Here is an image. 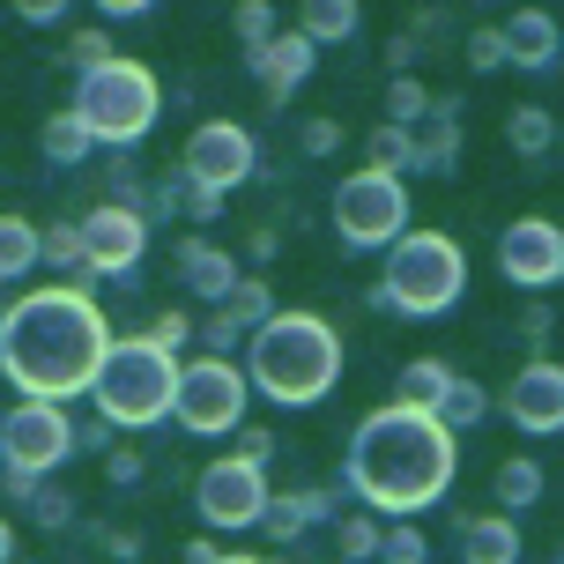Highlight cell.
<instances>
[{"label": "cell", "instance_id": "6da1fadb", "mask_svg": "<svg viewBox=\"0 0 564 564\" xmlns=\"http://www.w3.org/2000/svg\"><path fill=\"white\" fill-rule=\"evenodd\" d=\"M112 349L105 305L75 282H45L0 312V371L23 401H67L89 394V379Z\"/></svg>", "mask_w": 564, "mask_h": 564}, {"label": "cell", "instance_id": "7a4b0ae2", "mask_svg": "<svg viewBox=\"0 0 564 564\" xmlns=\"http://www.w3.org/2000/svg\"><path fill=\"white\" fill-rule=\"evenodd\" d=\"M453 482V438L438 431V416H416V409H371L349 438V490L365 498L371 512H423L438 506Z\"/></svg>", "mask_w": 564, "mask_h": 564}, {"label": "cell", "instance_id": "3957f363", "mask_svg": "<svg viewBox=\"0 0 564 564\" xmlns=\"http://www.w3.org/2000/svg\"><path fill=\"white\" fill-rule=\"evenodd\" d=\"M246 387H260L282 409H312V401L335 394L341 379V335L319 312H268L253 335H246Z\"/></svg>", "mask_w": 564, "mask_h": 564}, {"label": "cell", "instance_id": "277c9868", "mask_svg": "<svg viewBox=\"0 0 564 564\" xmlns=\"http://www.w3.org/2000/svg\"><path fill=\"white\" fill-rule=\"evenodd\" d=\"M460 290H468V253L446 230H401L387 246V275L371 282V305L409 312V319H438V312L460 305Z\"/></svg>", "mask_w": 564, "mask_h": 564}, {"label": "cell", "instance_id": "5b68a950", "mask_svg": "<svg viewBox=\"0 0 564 564\" xmlns=\"http://www.w3.org/2000/svg\"><path fill=\"white\" fill-rule=\"evenodd\" d=\"M171 394H178V357H164L149 335H127L105 349V365L89 379V401L112 431H149V423L171 416Z\"/></svg>", "mask_w": 564, "mask_h": 564}, {"label": "cell", "instance_id": "8992f818", "mask_svg": "<svg viewBox=\"0 0 564 564\" xmlns=\"http://www.w3.org/2000/svg\"><path fill=\"white\" fill-rule=\"evenodd\" d=\"M67 112L89 127V141H105V149H134L149 127H156V112H164V89H156V75L141 67V59H105L97 75H75V105Z\"/></svg>", "mask_w": 564, "mask_h": 564}, {"label": "cell", "instance_id": "52a82bcc", "mask_svg": "<svg viewBox=\"0 0 564 564\" xmlns=\"http://www.w3.org/2000/svg\"><path fill=\"white\" fill-rule=\"evenodd\" d=\"M246 371L230 365V357H194V365H178V394H171V416L178 431H194V438H224L246 423Z\"/></svg>", "mask_w": 564, "mask_h": 564}, {"label": "cell", "instance_id": "ba28073f", "mask_svg": "<svg viewBox=\"0 0 564 564\" xmlns=\"http://www.w3.org/2000/svg\"><path fill=\"white\" fill-rule=\"evenodd\" d=\"M335 230L341 246H357V253H379V246H394L401 230H409V186H401L394 171H357V178H341L335 194Z\"/></svg>", "mask_w": 564, "mask_h": 564}, {"label": "cell", "instance_id": "9c48e42d", "mask_svg": "<svg viewBox=\"0 0 564 564\" xmlns=\"http://www.w3.org/2000/svg\"><path fill=\"white\" fill-rule=\"evenodd\" d=\"M59 460H75V423H67V409L59 401H15L0 416V468L45 482Z\"/></svg>", "mask_w": 564, "mask_h": 564}, {"label": "cell", "instance_id": "30bf717a", "mask_svg": "<svg viewBox=\"0 0 564 564\" xmlns=\"http://www.w3.org/2000/svg\"><path fill=\"white\" fill-rule=\"evenodd\" d=\"M260 164L253 134L238 127V119H200L194 134H186V149H178V178H194V186H208V194H230V186H246Z\"/></svg>", "mask_w": 564, "mask_h": 564}, {"label": "cell", "instance_id": "8fae6325", "mask_svg": "<svg viewBox=\"0 0 564 564\" xmlns=\"http://www.w3.org/2000/svg\"><path fill=\"white\" fill-rule=\"evenodd\" d=\"M268 476L246 468V460H208L194 482V512L216 528V535H238V528H260V512H268Z\"/></svg>", "mask_w": 564, "mask_h": 564}, {"label": "cell", "instance_id": "7c38bea8", "mask_svg": "<svg viewBox=\"0 0 564 564\" xmlns=\"http://www.w3.org/2000/svg\"><path fill=\"white\" fill-rule=\"evenodd\" d=\"M141 253H149V216H141V208L97 200V208L83 216V260H89V282H105V275H134Z\"/></svg>", "mask_w": 564, "mask_h": 564}, {"label": "cell", "instance_id": "4fadbf2b", "mask_svg": "<svg viewBox=\"0 0 564 564\" xmlns=\"http://www.w3.org/2000/svg\"><path fill=\"white\" fill-rule=\"evenodd\" d=\"M498 275L512 290H550L564 282V230L550 216H520V224L498 230Z\"/></svg>", "mask_w": 564, "mask_h": 564}, {"label": "cell", "instance_id": "5bb4252c", "mask_svg": "<svg viewBox=\"0 0 564 564\" xmlns=\"http://www.w3.org/2000/svg\"><path fill=\"white\" fill-rule=\"evenodd\" d=\"M498 409H506L520 431H535V438L564 431V365H520Z\"/></svg>", "mask_w": 564, "mask_h": 564}, {"label": "cell", "instance_id": "9a60e30c", "mask_svg": "<svg viewBox=\"0 0 564 564\" xmlns=\"http://www.w3.org/2000/svg\"><path fill=\"white\" fill-rule=\"evenodd\" d=\"M498 37H506V67H528V75H550L564 53V23L550 8H512L498 23Z\"/></svg>", "mask_w": 564, "mask_h": 564}, {"label": "cell", "instance_id": "2e32d148", "mask_svg": "<svg viewBox=\"0 0 564 564\" xmlns=\"http://www.w3.org/2000/svg\"><path fill=\"white\" fill-rule=\"evenodd\" d=\"M312 45L305 37H297V30H275V37H268V45H260V53H246V67H253V83L268 89V97H290V89H305V75H312Z\"/></svg>", "mask_w": 564, "mask_h": 564}, {"label": "cell", "instance_id": "e0dca14e", "mask_svg": "<svg viewBox=\"0 0 564 564\" xmlns=\"http://www.w3.org/2000/svg\"><path fill=\"white\" fill-rule=\"evenodd\" d=\"M460 164V105L431 97V112L409 127V171H453Z\"/></svg>", "mask_w": 564, "mask_h": 564}, {"label": "cell", "instance_id": "ac0fdd59", "mask_svg": "<svg viewBox=\"0 0 564 564\" xmlns=\"http://www.w3.org/2000/svg\"><path fill=\"white\" fill-rule=\"evenodd\" d=\"M178 282H186L194 297H208V305H224L230 290L246 282V260L224 253V246H208V238H186V246H178Z\"/></svg>", "mask_w": 564, "mask_h": 564}, {"label": "cell", "instance_id": "d6986e66", "mask_svg": "<svg viewBox=\"0 0 564 564\" xmlns=\"http://www.w3.org/2000/svg\"><path fill=\"white\" fill-rule=\"evenodd\" d=\"M319 520H335V490H282V498H268V512H260V528L275 542L312 535Z\"/></svg>", "mask_w": 564, "mask_h": 564}, {"label": "cell", "instance_id": "ffe728a7", "mask_svg": "<svg viewBox=\"0 0 564 564\" xmlns=\"http://www.w3.org/2000/svg\"><path fill=\"white\" fill-rule=\"evenodd\" d=\"M460 564H520V520L506 512L460 520Z\"/></svg>", "mask_w": 564, "mask_h": 564}, {"label": "cell", "instance_id": "44dd1931", "mask_svg": "<svg viewBox=\"0 0 564 564\" xmlns=\"http://www.w3.org/2000/svg\"><path fill=\"white\" fill-rule=\"evenodd\" d=\"M357 15H365L357 0H297V37H305L312 53L319 45H349L357 37Z\"/></svg>", "mask_w": 564, "mask_h": 564}, {"label": "cell", "instance_id": "7402d4cb", "mask_svg": "<svg viewBox=\"0 0 564 564\" xmlns=\"http://www.w3.org/2000/svg\"><path fill=\"white\" fill-rule=\"evenodd\" d=\"M453 379H460V371H453L446 357H416V365L401 371L394 401H401V409H416V416H431V409H438V401L453 394Z\"/></svg>", "mask_w": 564, "mask_h": 564}, {"label": "cell", "instance_id": "603a6c76", "mask_svg": "<svg viewBox=\"0 0 564 564\" xmlns=\"http://www.w3.org/2000/svg\"><path fill=\"white\" fill-rule=\"evenodd\" d=\"M506 149H512V156H528V164H535V156H550V149H557V119L542 112V105H512Z\"/></svg>", "mask_w": 564, "mask_h": 564}, {"label": "cell", "instance_id": "cb8c5ba5", "mask_svg": "<svg viewBox=\"0 0 564 564\" xmlns=\"http://www.w3.org/2000/svg\"><path fill=\"white\" fill-rule=\"evenodd\" d=\"M37 260H45V268H59V275L75 282V290H89V260H83V224H53V230H37Z\"/></svg>", "mask_w": 564, "mask_h": 564}, {"label": "cell", "instance_id": "d4e9b609", "mask_svg": "<svg viewBox=\"0 0 564 564\" xmlns=\"http://www.w3.org/2000/svg\"><path fill=\"white\" fill-rule=\"evenodd\" d=\"M490 490H498V512H528L542 498V460H520V453H512V460H498V476H490Z\"/></svg>", "mask_w": 564, "mask_h": 564}, {"label": "cell", "instance_id": "484cf974", "mask_svg": "<svg viewBox=\"0 0 564 564\" xmlns=\"http://www.w3.org/2000/svg\"><path fill=\"white\" fill-rule=\"evenodd\" d=\"M37 268V224L30 216H0V290Z\"/></svg>", "mask_w": 564, "mask_h": 564}, {"label": "cell", "instance_id": "4316f807", "mask_svg": "<svg viewBox=\"0 0 564 564\" xmlns=\"http://www.w3.org/2000/svg\"><path fill=\"white\" fill-rule=\"evenodd\" d=\"M431 416H438V431H446V438H460V431H476V423L490 416V394H482L476 379H453V394L438 401Z\"/></svg>", "mask_w": 564, "mask_h": 564}, {"label": "cell", "instance_id": "83f0119b", "mask_svg": "<svg viewBox=\"0 0 564 564\" xmlns=\"http://www.w3.org/2000/svg\"><path fill=\"white\" fill-rule=\"evenodd\" d=\"M89 149H97V141H89V127L75 112H53V119H45V164L75 171V164H89Z\"/></svg>", "mask_w": 564, "mask_h": 564}, {"label": "cell", "instance_id": "f1b7e54d", "mask_svg": "<svg viewBox=\"0 0 564 564\" xmlns=\"http://www.w3.org/2000/svg\"><path fill=\"white\" fill-rule=\"evenodd\" d=\"M216 312H224L230 327H246V335H253L260 319L275 312V297H268V282H260V275H246V282H238V290H230V297H224V305H216Z\"/></svg>", "mask_w": 564, "mask_h": 564}, {"label": "cell", "instance_id": "f546056e", "mask_svg": "<svg viewBox=\"0 0 564 564\" xmlns=\"http://www.w3.org/2000/svg\"><path fill=\"white\" fill-rule=\"evenodd\" d=\"M335 550H341V564H371L379 557V520H371V512H341L335 520Z\"/></svg>", "mask_w": 564, "mask_h": 564}, {"label": "cell", "instance_id": "4dcf8cb0", "mask_svg": "<svg viewBox=\"0 0 564 564\" xmlns=\"http://www.w3.org/2000/svg\"><path fill=\"white\" fill-rule=\"evenodd\" d=\"M423 112H431V89H423L416 75H394V83H387V127H401V134H409Z\"/></svg>", "mask_w": 564, "mask_h": 564}, {"label": "cell", "instance_id": "1f68e13d", "mask_svg": "<svg viewBox=\"0 0 564 564\" xmlns=\"http://www.w3.org/2000/svg\"><path fill=\"white\" fill-rule=\"evenodd\" d=\"M230 30H238V45H246V53H260V45H268V37L282 30L275 0H238V15H230Z\"/></svg>", "mask_w": 564, "mask_h": 564}, {"label": "cell", "instance_id": "d6a6232c", "mask_svg": "<svg viewBox=\"0 0 564 564\" xmlns=\"http://www.w3.org/2000/svg\"><path fill=\"white\" fill-rule=\"evenodd\" d=\"M365 156H371V171H409V134L401 127H371V141H365Z\"/></svg>", "mask_w": 564, "mask_h": 564}, {"label": "cell", "instance_id": "836d02e7", "mask_svg": "<svg viewBox=\"0 0 564 564\" xmlns=\"http://www.w3.org/2000/svg\"><path fill=\"white\" fill-rule=\"evenodd\" d=\"M431 550H423V535L409 528V520H394V528H379V564H423Z\"/></svg>", "mask_w": 564, "mask_h": 564}, {"label": "cell", "instance_id": "e575fe53", "mask_svg": "<svg viewBox=\"0 0 564 564\" xmlns=\"http://www.w3.org/2000/svg\"><path fill=\"white\" fill-rule=\"evenodd\" d=\"M105 59H112V37H105V30H75V37H67V67H75V75H97Z\"/></svg>", "mask_w": 564, "mask_h": 564}, {"label": "cell", "instance_id": "d590c367", "mask_svg": "<svg viewBox=\"0 0 564 564\" xmlns=\"http://www.w3.org/2000/svg\"><path fill=\"white\" fill-rule=\"evenodd\" d=\"M468 67H476V75H498V67H506V37H498V23L468 30Z\"/></svg>", "mask_w": 564, "mask_h": 564}, {"label": "cell", "instance_id": "8d00e7d4", "mask_svg": "<svg viewBox=\"0 0 564 564\" xmlns=\"http://www.w3.org/2000/svg\"><path fill=\"white\" fill-rule=\"evenodd\" d=\"M149 341H156L164 357H178V349L194 341V312H156V319H149Z\"/></svg>", "mask_w": 564, "mask_h": 564}, {"label": "cell", "instance_id": "74e56055", "mask_svg": "<svg viewBox=\"0 0 564 564\" xmlns=\"http://www.w3.org/2000/svg\"><path fill=\"white\" fill-rule=\"evenodd\" d=\"M141 476H149V453H134V446L105 453V482H112V490H141Z\"/></svg>", "mask_w": 564, "mask_h": 564}, {"label": "cell", "instance_id": "f35d334b", "mask_svg": "<svg viewBox=\"0 0 564 564\" xmlns=\"http://www.w3.org/2000/svg\"><path fill=\"white\" fill-rule=\"evenodd\" d=\"M178 216H186V224H216V216H224V194H208V186H194V178H178Z\"/></svg>", "mask_w": 564, "mask_h": 564}, {"label": "cell", "instance_id": "ab89813d", "mask_svg": "<svg viewBox=\"0 0 564 564\" xmlns=\"http://www.w3.org/2000/svg\"><path fill=\"white\" fill-rule=\"evenodd\" d=\"M230 460H246V468H260V476H268V460H275V431L238 423V453H230Z\"/></svg>", "mask_w": 564, "mask_h": 564}, {"label": "cell", "instance_id": "60d3db41", "mask_svg": "<svg viewBox=\"0 0 564 564\" xmlns=\"http://www.w3.org/2000/svg\"><path fill=\"white\" fill-rule=\"evenodd\" d=\"M30 512H37V528H67V520H75V498H67L59 482H37V498H30Z\"/></svg>", "mask_w": 564, "mask_h": 564}, {"label": "cell", "instance_id": "b9f144b4", "mask_svg": "<svg viewBox=\"0 0 564 564\" xmlns=\"http://www.w3.org/2000/svg\"><path fill=\"white\" fill-rule=\"evenodd\" d=\"M194 341H208V357H230V349H246V327H230L224 312H208L194 327Z\"/></svg>", "mask_w": 564, "mask_h": 564}, {"label": "cell", "instance_id": "7bdbcfd3", "mask_svg": "<svg viewBox=\"0 0 564 564\" xmlns=\"http://www.w3.org/2000/svg\"><path fill=\"white\" fill-rule=\"evenodd\" d=\"M297 149H305V156H335L341 149V119H305V127H297Z\"/></svg>", "mask_w": 564, "mask_h": 564}, {"label": "cell", "instance_id": "ee69618b", "mask_svg": "<svg viewBox=\"0 0 564 564\" xmlns=\"http://www.w3.org/2000/svg\"><path fill=\"white\" fill-rule=\"evenodd\" d=\"M8 8H15V15H23V23H59V15H67V0H8Z\"/></svg>", "mask_w": 564, "mask_h": 564}, {"label": "cell", "instance_id": "f6af8a7d", "mask_svg": "<svg viewBox=\"0 0 564 564\" xmlns=\"http://www.w3.org/2000/svg\"><path fill=\"white\" fill-rule=\"evenodd\" d=\"M105 446H112V423H105V416L75 423V453H105Z\"/></svg>", "mask_w": 564, "mask_h": 564}, {"label": "cell", "instance_id": "bcb514c9", "mask_svg": "<svg viewBox=\"0 0 564 564\" xmlns=\"http://www.w3.org/2000/svg\"><path fill=\"white\" fill-rule=\"evenodd\" d=\"M550 327H557V319H550V305H542V297L520 312V335H528V349H535V341H550Z\"/></svg>", "mask_w": 564, "mask_h": 564}, {"label": "cell", "instance_id": "7dc6e473", "mask_svg": "<svg viewBox=\"0 0 564 564\" xmlns=\"http://www.w3.org/2000/svg\"><path fill=\"white\" fill-rule=\"evenodd\" d=\"M416 53H423V45L409 37V30H401L394 45H387V67H394V75H409V67H416Z\"/></svg>", "mask_w": 564, "mask_h": 564}, {"label": "cell", "instance_id": "c3c4849f", "mask_svg": "<svg viewBox=\"0 0 564 564\" xmlns=\"http://www.w3.org/2000/svg\"><path fill=\"white\" fill-rule=\"evenodd\" d=\"M149 8H156V0H97L105 23H127V15H149Z\"/></svg>", "mask_w": 564, "mask_h": 564}, {"label": "cell", "instance_id": "681fc988", "mask_svg": "<svg viewBox=\"0 0 564 564\" xmlns=\"http://www.w3.org/2000/svg\"><path fill=\"white\" fill-rule=\"evenodd\" d=\"M275 224H253V238H246V260H275Z\"/></svg>", "mask_w": 564, "mask_h": 564}, {"label": "cell", "instance_id": "f907efd6", "mask_svg": "<svg viewBox=\"0 0 564 564\" xmlns=\"http://www.w3.org/2000/svg\"><path fill=\"white\" fill-rule=\"evenodd\" d=\"M105 550H112V557H127V564H134V557H141V535H134V528H119V535H105Z\"/></svg>", "mask_w": 564, "mask_h": 564}, {"label": "cell", "instance_id": "816d5d0a", "mask_svg": "<svg viewBox=\"0 0 564 564\" xmlns=\"http://www.w3.org/2000/svg\"><path fill=\"white\" fill-rule=\"evenodd\" d=\"M186 564H224V550H216V542L200 535V542H186Z\"/></svg>", "mask_w": 564, "mask_h": 564}, {"label": "cell", "instance_id": "f5cc1de1", "mask_svg": "<svg viewBox=\"0 0 564 564\" xmlns=\"http://www.w3.org/2000/svg\"><path fill=\"white\" fill-rule=\"evenodd\" d=\"M15 557V528H8V520H0V564Z\"/></svg>", "mask_w": 564, "mask_h": 564}, {"label": "cell", "instance_id": "db71d44e", "mask_svg": "<svg viewBox=\"0 0 564 564\" xmlns=\"http://www.w3.org/2000/svg\"><path fill=\"white\" fill-rule=\"evenodd\" d=\"M224 564H268V557H224Z\"/></svg>", "mask_w": 564, "mask_h": 564}, {"label": "cell", "instance_id": "11a10c76", "mask_svg": "<svg viewBox=\"0 0 564 564\" xmlns=\"http://www.w3.org/2000/svg\"><path fill=\"white\" fill-rule=\"evenodd\" d=\"M557 156H564V119H557Z\"/></svg>", "mask_w": 564, "mask_h": 564}, {"label": "cell", "instance_id": "9f6ffc18", "mask_svg": "<svg viewBox=\"0 0 564 564\" xmlns=\"http://www.w3.org/2000/svg\"><path fill=\"white\" fill-rule=\"evenodd\" d=\"M476 8H498V0H476Z\"/></svg>", "mask_w": 564, "mask_h": 564}, {"label": "cell", "instance_id": "6f0895ef", "mask_svg": "<svg viewBox=\"0 0 564 564\" xmlns=\"http://www.w3.org/2000/svg\"><path fill=\"white\" fill-rule=\"evenodd\" d=\"M557 564H564V550H557Z\"/></svg>", "mask_w": 564, "mask_h": 564}]
</instances>
